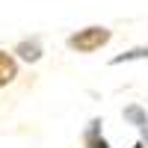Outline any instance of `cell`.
I'll return each mask as SVG.
<instances>
[{"label":"cell","instance_id":"obj_1","mask_svg":"<svg viewBox=\"0 0 148 148\" xmlns=\"http://www.w3.org/2000/svg\"><path fill=\"white\" fill-rule=\"evenodd\" d=\"M107 42H110L107 27H86V30H77L74 36H68V47L77 53H92L98 47H104Z\"/></svg>","mask_w":148,"mask_h":148},{"label":"cell","instance_id":"obj_2","mask_svg":"<svg viewBox=\"0 0 148 148\" xmlns=\"http://www.w3.org/2000/svg\"><path fill=\"white\" fill-rule=\"evenodd\" d=\"M121 116H125V121H130L133 127H139V130L145 133V136H148V116H145V110H142L139 104H130V107H125V113H121Z\"/></svg>","mask_w":148,"mask_h":148},{"label":"cell","instance_id":"obj_3","mask_svg":"<svg viewBox=\"0 0 148 148\" xmlns=\"http://www.w3.org/2000/svg\"><path fill=\"white\" fill-rule=\"evenodd\" d=\"M18 77V62L12 59L6 51H0V86H6Z\"/></svg>","mask_w":148,"mask_h":148},{"label":"cell","instance_id":"obj_4","mask_svg":"<svg viewBox=\"0 0 148 148\" xmlns=\"http://www.w3.org/2000/svg\"><path fill=\"white\" fill-rule=\"evenodd\" d=\"M86 148H110L107 139L101 136V121H98V119L89 125V130H86Z\"/></svg>","mask_w":148,"mask_h":148},{"label":"cell","instance_id":"obj_5","mask_svg":"<svg viewBox=\"0 0 148 148\" xmlns=\"http://www.w3.org/2000/svg\"><path fill=\"white\" fill-rule=\"evenodd\" d=\"M18 53H21L24 59H33V62L42 56V51H39V45H36V42H24V45H18Z\"/></svg>","mask_w":148,"mask_h":148},{"label":"cell","instance_id":"obj_6","mask_svg":"<svg viewBox=\"0 0 148 148\" xmlns=\"http://www.w3.org/2000/svg\"><path fill=\"white\" fill-rule=\"evenodd\" d=\"M145 56H148V47H136V51H130V53H125V56H116L113 65H119V62H130V59H145Z\"/></svg>","mask_w":148,"mask_h":148},{"label":"cell","instance_id":"obj_7","mask_svg":"<svg viewBox=\"0 0 148 148\" xmlns=\"http://www.w3.org/2000/svg\"><path fill=\"white\" fill-rule=\"evenodd\" d=\"M133 148H142V145H133Z\"/></svg>","mask_w":148,"mask_h":148}]
</instances>
